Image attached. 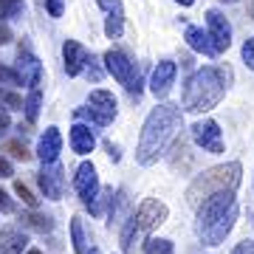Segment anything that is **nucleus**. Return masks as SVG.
I'll use <instances>...</instances> for the list:
<instances>
[{"label":"nucleus","mask_w":254,"mask_h":254,"mask_svg":"<svg viewBox=\"0 0 254 254\" xmlns=\"http://www.w3.org/2000/svg\"><path fill=\"white\" fill-rule=\"evenodd\" d=\"M73 190L79 192V198H82V203H85V206H91L93 200H96V195L102 192V187H99V175H96V167H93L91 161H82L79 167H76Z\"/></svg>","instance_id":"6e6552de"},{"label":"nucleus","mask_w":254,"mask_h":254,"mask_svg":"<svg viewBox=\"0 0 254 254\" xmlns=\"http://www.w3.org/2000/svg\"><path fill=\"white\" fill-rule=\"evenodd\" d=\"M46 9L51 17H63V11H65V0H46Z\"/></svg>","instance_id":"2f4dec72"},{"label":"nucleus","mask_w":254,"mask_h":254,"mask_svg":"<svg viewBox=\"0 0 254 254\" xmlns=\"http://www.w3.org/2000/svg\"><path fill=\"white\" fill-rule=\"evenodd\" d=\"M0 212L3 215H11L14 212V200L9 198V192H3V190H0Z\"/></svg>","instance_id":"473e14b6"},{"label":"nucleus","mask_w":254,"mask_h":254,"mask_svg":"<svg viewBox=\"0 0 254 254\" xmlns=\"http://www.w3.org/2000/svg\"><path fill=\"white\" fill-rule=\"evenodd\" d=\"M127 206H130V198H127L125 190H119L116 195H113V200H110V209H108V223H110V226L122 220V215H125Z\"/></svg>","instance_id":"412c9836"},{"label":"nucleus","mask_w":254,"mask_h":254,"mask_svg":"<svg viewBox=\"0 0 254 254\" xmlns=\"http://www.w3.org/2000/svg\"><path fill=\"white\" fill-rule=\"evenodd\" d=\"M26 254H43V252H40V249H28Z\"/></svg>","instance_id":"a19ab883"},{"label":"nucleus","mask_w":254,"mask_h":254,"mask_svg":"<svg viewBox=\"0 0 254 254\" xmlns=\"http://www.w3.org/2000/svg\"><path fill=\"white\" fill-rule=\"evenodd\" d=\"M240 175H243V167H240L237 161L209 167L206 173H200L198 178L187 187V203L198 209L200 203L209 200L212 195H220V192H235L237 187H240Z\"/></svg>","instance_id":"39448f33"},{"label":"nucleus","mask_w":254,"mask_h":254,"mask_svg":"<svg viewBox=\"0 0 254 254\" xmlns=\"http://www.w3.org/2000/svg\"><path fill=\"white\" fill-rule=\"evenodd\" d=\"M91 254H96V249H91Z\"/></svg>","instance_id":"79ce46f5"},{"label":"nucleus","mask_w":254,"mask_h":254,"mask_svg":"<svg viewBox=\"0 0 254 254\" xmlns=\"http://www.w3.org/2000/svg\"><path fill=\"white\" fill-rule=\"evenodd\" d=\"M0 82H3V85H23L20 73L14 71V68H6V65H0Z\"/></svg>","instance_id":"c85d7f7f"},{"label":"nucleus","mask_w":254,"mask_h":254,"mask_svg":"<svg viewBox=\"0 0 254 254\" xmlns=\"http://www.w3.org/2000/svg\"><path fill=\"white\" fill-rule=\"evenodd\" d=\"M181 122L184 113L178 105H158V108L150 110V116L144 119V127H141V136H138L136 161L141 167H153L175 141Z\"/></svg>","instance_id":"f257e3e1"},{"label":"nucleus","mask_w":254,"mask_h":254,"mask_svg":"<svg viewBox=\"0 0 254 254\" xmlns=\"http://www.w3.org/2000/svg\"><path fill=\"white\" fill-rule=\"evenodd\" d=\"M206 26H209V37H212V43L215 48L220 51H226L232 46V26H229V20L220 14L218 9H209L206 11Z\"/></svg>","instance_id":"ddd939ff"},{"label":"nucleus","mask_w":254,"mask_h":254,"mask_svg":"<svg viewBox=\"0 0 254 254\" xmlns=\"http://www.w3.org/2000/svg\"><path fill=\"white\" fill-rule=\"evenodd\" d=\"M184 40H187V46H190L192 51H198V54H203V57L218 54V48H215V43H212L209 31H203V28H198V26H187Z\"/></svg>","instance_id":"f3484780"},{"label":"nucleus","mask_w":254,"mask_h":254,"mask_svg":"<svg viewBox=\"0 0 254 254\" xmlns=\"http://www.w3.org/2000/svg\"><path fill=\"white\" fill-rule=\"evenodd\" d=\"M14 195H17V198H23V203H26V206L37 209V198L31 195V190H28V187H26L23 181H17V184H14Z\"/></svg>","instance_id":"cd10ccee"},{"label":"nucleus","mask_w":254,"mask_h":254,"mask_svg":"<svg viewBox=\"0 0 254 254\" xmlns=\"http://www.w3.org/2000/svg\"><path fill=\"white\" fill-rule=\"evenodd\" d=\"M63 153V136H60V127H46V133L37 141V158L43 164H57Z\"/></svg>","instance_id":"2eb2a0df"},{"label":"nucleus","mask_w":254,"mask_h":254,"mask_svg":"<svg viewBox=\"0 0 254 254\" xmlns=\"http://www.w3.org/2000/svg\"><path fill=\"white\" fill-rule=\"evenodd\" d=\"M11 127V119H9V110H3L0 108V133H6Z\"/></svg>","instance_id":"4c0bfd02"},{"label":"nucleus","mask_w":254,"mask_h":254,"mask_svg":"<svg viewBox=\"0 0 254 254\" xmlns=\"http://www.w3.org/2000/svg\"><path fill=\"white\" fill-rule=\"evenodd\" d=\"M173 240H167V237H150L141 249V254H173Z\"/></svg>","instance_id":"b1692460"},{"label":"nucleus","mask_w":254,"mask_h":254,"mask_svg":"<svg viewBox=\"0 0 254 254\" xmlns=\"http://www.w3.org/2000/svg\"><path fill=\"white\" fill-rule=\"evenodd\" d=\"M192 138H195V144L200 150H206V153H223V133H220L218 122H212V119H200L192 125Z\"/></svg>","instance_id":"1a4fd4ad"},{"label":"nucleus","mask_w":254,"mask_h":254,"mask_svg":"<svg viewBox=\"0 0 254 254\" xmlns=\"http://www.w3.org/2000/svg\"><path fill=\"white\" fill-rule=\"evenodd\" d=\"M105 68H108V73L119 82V85H125L130 96H136V99L141 96V76H138L136 63H133L127 54L110 48L108 54H105Z\"/></svg>","instance_id":"423d86ee"},{"label":"nucleus","mask_w":254,"mask_h":254,"mask_svg":"<svg viewBox=\"0 0 254 254\" xmlns=\"http://www.w3.org/2000/svg\"><path fill=\"white\" fill-rule=\"evenodd\" d=\"M93 147H96V136H93V130L88 125H73L71 127V150L76 155H88L93 153Z\"/></svg>","instance_id":"a211bd4d"},{"label":"nucleus","mask_w":254,"mask_h":254,"mask_svg":"<svg viewBox=\"0 0 254 254\" xmlns=\"http://www.w3.org/2000/svg\"><path fill=\"white\" fill-rule=\"evenodd\" d=\"M243 63L254 71V37H249V40L243 43Z\"/></svg>","instance_id":"7c9ffc66"},{"label":"nucleus","mask_w":254,"mask_h":254,"mask_svg":"<svg viewBox=\"0 0 254 254\" xmlns=\"http://www.w3.org/2000/svg\"><path fill=\"white\" fill-rule=\"evenodd\" d=\"M11 175H14V167H11V161L0 155V178H11Z\"/></svg>","instance_id":"f704fd0d"},{"label":"nucleus","mask_w":254,"mask_h":254,"mask_svg":"<svg viewBox=\"0 0 254 254\" xmlns=\"http://www.w3.org/2000/svg\"><path fill=\"white\" fill-rule=\"evenodd\" d=\"M40 102H43V93H40V91H31V93L26 96V119H28V122H37Z\"/></svg>","instance_id":"bb28decb"},{"label":"nucleus","mask_w":254,"mask_h":254,"mask_svg":"<svg viewBox=\"0 0 254 254\" xmlns=\"http://www.w3.org/2000/svg\"><path fill=\"white\" fill-rule=\"evenodd\" d=\"M79 119H91L93 125L108 127L113 119H116V96L110 91H93L88 96V105L76 110Z\"/></svg>","instance_id":"0eeeda50"},{"label":"nucleus","mask_w":254,"mask_h":254,"mask_svg":"<svg viewBox=\"0 0 254 254\" xmlns=\"http://www.w3.org/2000/svg\"><path fill=\"white\" fill-rule=\"evenodd\" d=\"M0 105H6V110H26V99L6 88H0Z\"/></svg>","instance_id":"393cba45"},{"label":"nucleus","mask_w":254,"mask_h":254,"mask_svg":"<svg viewBox=\"0 0 254 254\" xmlns=\"http://www.w3.org/2000/svg\"><path fill=\"white\" fill-rule=\"evenodd\" d=\"M175 3H181V6H192L195 0H175Z\"/></svg>","instance_id":"ea45409f"},{"label":"nucleus","mask_w":254,"mask_h":254,"mask_svg":"<svg viewBox=\"0 0 254 254\" xmlns=\"http://www.w3.org/2000/svg\"><path fill=\"white\" fill-rule=\"evenodd\" d=\"M20 223H23V229H31V232H40V235H46V232L54 229V220L48 218V215H40L37 209L23 212V215H20Z\"/></svg>","instance_id":"aec40b11"},{"label":"nucleus","mask_w":254,"mask_h":254,"mask_svg":"<svg viewBox=\"0 0 254 254\" xmlns=\"http://www.w3.org/2000/svg\"><path fill=\"white\" fill-rule=\"evenodd\" d=\"M170 209L167 203L158 198H144L136 206V212L125 220L122 226V254H136V249H144V243L150 240L153 229H158L167 220Z\"/></svg>","instance_id":"20e7f679"},{"label":"nucleus","mask_w":254,"mask_h":254,"mask_svg":"<svg viewBox=\"0 0 254 254\" xmlns=\"http://www.w3.org/2000/svg\"><path fill=\"white\" fill-rule=\"evenodd\" d=\"M11 43V28L6 23H0V46H9Z\"/></svg>","instance_id":"e433bc0d"},{"label":"nucleus","mask_w":254,"mask_h":254,"mask_svg":"<svg viewBox=\"0 0 254 254\" xmlns=\"http://www.w3.org/2000/svg\"><path fill=\"white\" fill-rule=\"evenodd\" d=\"M96 3H99V9L108 14V17H105V34H108L110 40L122 37V31H125V6H122V0H96Z\"/></svg>","instance_id":"dca6fc26"},{"label":"nucleus","mask_w":254,"mask_h":254,"mask_svg":"<svg viewBox=\"0 0 254 254\" xmlns=\"http://www.w3.org/2000/svg\"><path fill=\"white\" fill-rule=\"evenodd\" d=\"M175 76H178V65H175L173 60H164V63L155 65L153 79H150V91L155 93V99H164L167 93L173 91Z\"/></svg>","instance_id":"f8f14e48"},{"label":"nucleus","mask_w":254,"mask_h":254,"mask_svg":"<svg viewBox=\"0 0 254 254\" xmlns=\"http://www.w3.org/2000/svg\"><path fill=\"white\" fill-rule=\"evenodd\" d=\"M232 71L223 65H206L190 76L184 88V110L187 113H206L218 105L229 91Z\"/></svg>","instance_id":"f03ea898"},{"label":"nucleus","mask_w":254,"mask_h":254,"mask_svg":"<svg viewBox=\"0 0 254 254\" xmlns=\"http://www.w3.org/2000/svg\"><path fill=\"white\" fill-rule=\"evenodd\" d=\"M37 181H40V190L46 195L48 200H60L65 192V170L60 164H43V170L37 175Z\"/></svg>","instance_id":"9d476101"},{"label":"nucleus","mask_w":254,"mask_h":254,"mask_svg":"<svg viewBox=\"0 0 254 254\" xmlns=\"http://www.w3.org/2000/svg\"><path fill=\"white\" fill-rule=\"evenodd\" d=\"M71 246L76 254H88V237H85L79 218H71Z\"/></svg>","instance_id":"4be33fe9"},{"label":"nucleus","mask_w":254,"mask_h":254,"mask_svg":"<svg viewBox=\"0 0 254 254\" xmlns=\"http://www.w3.org/2000/svg\"><path fill=\"white\" fill-rule=\"evenodd\" d=\"M26 11V0H0V20H17Z\"/></svg>","instance_id":"5701e85b"},{"label":"nucleus","mask_w":254,"mask_h":254,"mask_svg":"<svg viewBox=\"0 0 254 254\" xmlns=\"http://www.w3.org/2000/svg\"><path fill=\"white\" fill-rule=\"evenodd\" d=\"M63 60H65V73H68V76H76V73H82L85 68H88L91 54H88V48L79 46L76 40H65Z\"/></svg>","instance_id":"4468645a"},{"label":"nucleus","mask_w":254,"mask_h":254,"mask_svg":"<svg viewBox=\"0 0 254 254\" xmlns=\"http://www.w3.org/2000/svg\"><path fill=\"white\" fill-rule=\"evenodd\" d=\"M14 71L20 73L23 85H28L31 91H40V85H43V63H40L31 51H23V48H20L17 63H14Z\"/></svg>","instance_id":"9b49d317"},{"label":"nucleus","mask_w":254,"mask_h":254,"mask_svg":"<svg viewBox=\"0 0 254 254\" xmlns=\"http://www.w3.org/2000/svg\"><path fill=\"white\" fill-rule=\"evenodd\" d=\"M28 246L26 232L20 229H3L0 232V254H23Z\"/></svg>","instance_id":"6ab92c4d"},{"label":"nucleus","mask_w":254,"mask_h":254,"mask_svg":"<svg viewBox=\"0 0 254 254\" xmlns=\"http://www.w3.org/2000/svg\"><path fill=\"white\" fill-rule=\"evenodd\" d=\"M105 147H108V155L113 158V161H119V158H122V155H119V147H116V144H110V141H108Z\"/></svg>","instance_id":"58836bf2"},{"label":"nucleus","mask_w":254,"mask_h":254,"mask_svg":"<svg viewBox=\"0 0 254 254\" xmlns=\"http://www.w3.org/2000/svg\"><path fill=\"white\" fill-rule=\"evenodd\" d=\"M232 254H254V240H243L232 249Z\"/></svg>","instance_id":"72a5a7b5"},{"label":"nucleus","mask_w":254,"mask_h":254,"mask_svg":"<svg viewBox=\"0 0 254 254\" xmlns=\"http://www.w3.org/2000/svg\"><path fill=\"white\" fill-rule=\"evenodd\" d=\"M252 14H254V3H252Z\"/></svg>","instance_id":"37998d69"},{"label":"nucleus","mask_w":254,"mask_h":254,"mask_svg":"<svg viewBox=\"0 0 254 254\" xmlns=\"http://www.w3.org/2000/svg\"><path fill=\"white\" fill-rule=\"evenodd\" d=\"M110 200H113V190H102L99 195H96V200H93L91 206H88V212L99 218V215H105V206L110 209Z\"/></svg>","instance_id":"a878e982"},{"label":"nucleus","mask_w":254,"mask_h":254,"mask_svg":"<svg viewBox=\"0 0 254 254\" xmlns=\"http://www.w3.org/2000/svg\"><path fill=\"white\" fill-rule=\"evenodd\" d=\"M198 237L206 246H220L229 237V232L235 229L237 220V198L235 192H220L212 195L209 200H203L198 206Z\"/></svg>","instance_id":"7ed1b4c3"},{"label":"nucleus","mask_w":254,"mask_h":254,"mask_svg":"<svg viewBox=\"0 0 254 254\" xmlns=\"http://www.w3.org/2000/svg\"><path fill=\"white\" fill-rule=\"evenodd\" d=\"M6 153H11L14 158H20V161H28V158H31L26 144H20V141H9V144H6Z\"/></svg>","instance_id":"c756f323"},{"label":"nucleus","mask_w":254,"mask_h":254,"mask_svg":"<svg viewBox=\"0 0 254 254\" xmlns=\"http://www.w3.org/2000/svg\"><path fill=\"white\" fill-rule=\"evenodd\" d=\"M85 71H88V76H91L93 82H99V79H102V68L96 65V60H93V57H91V63H88V68H85Z\"/></svg>","instance_id":"c9c22d12"}]
</instances>
